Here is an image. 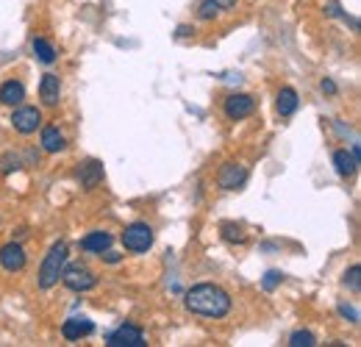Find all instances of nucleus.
<instances>
[{"label": "nucleus", "mask_w": 361, "mask_h": 347, "mask_svg": "<svg viewBox=\"0 0 361 347\" xmlns=\"http://www.w3.org/2000/svg\"><path fill=\"white\" fill-rule=\"evenodd\" d=\"M186 308L192 314H200V317H212V319H220L231 311V295H228L223 286L217 284H197L186 292L183 298Z\"/></svg>", "instance_id": "f257e3e1"}, {"label": "nucleus", "mask_w": 361, "mask_h": 347, "mask_svg": "<svg viewBox=\"0 0 361 347\" xmlns=\"http://www.w3.org/2000/svg\"><path fill=\"white\" fill-rule=\"evenodd\" d=\"M67 256H70L67 242H53L50 245V250L45 253V261L39 267V278H37V284H39L42 292L53 289L61 281V269L67 267Z\"/></svg>", "instance_id": "f03ea898"}, {"label": "nucleus", "mask_w": 361, "mask_h": 347, "mask_svg": "<svg viewBox=\"0 0 361 347\" xmlns=\"http://www.w3.org/2000/svg\"><path fill=\"white\" fill-rule=\"evenodd\" d=\"M153 239H156V233L147 222H131L123 231V245L128 253H147L153 248Z\"/></svg>", "instance_id": "7ed1b4c3"}, {"label": "nucleus", "mask_w": 361, "mask_h": 347, "mask_svg": "<svg viewBox=\"0 0 361 347\" xmlns=\"http://www.w3.org/2000/svg\"><path fill=\"white\" fill-rule=\"evenodd\" d=\"M61 284L70 292H90L97 286V275L84 264H70V267L61 269Z\"/></svg>", "instance_id": "20e7f679"}, {"label": "nucleus", "mask_w": 361, "mask_h": 347, "mask_svg": "<svg viewBox=\"0 0 361 347\" xmlns=\"http://www.w3.org/2000/svg\"><path fill=\"white\" fill-rule=\"evenodd\" d=\"M11 126L17 133H34V130L42 126V111L37 106H14V114H11Z\"/></svg>", "instance_id": "39448f33"}, {"label": "nucleus", "mask_w": 361, "mask_h": 347, "mask_svg": "<svg viewBox=\"0 0 361 347\" xmlns=\"http://www.w3.org/2000/svg\"><path fill=\"white\" fill-rule=\"evenodd\" d=\"M106 345L109 347H145V331L139 328V325H131V322H126V325H120L117 331H111L109 336H106Z\"/></svg>", "instance_id": "423d86ee"}, {"label": "nucleus", "mask_w": 361, "mask_h": 347, "mask_svg": "<svg viewBox=\"0 0 361 347\" xmlns=\"http://www.w3.org/2000/svg\"><path fill=\"white\" fill-rule=\"evenodd\" d=\"M226 117L228 120H245V117H250L253 111H256V100L250 97V95H245V92H233V95H228L226 97Z\"/></svg>", "instance_id": "0eeeda50"}, {"label": "nucleus", "mask_w": 361, "mask_h": 347, "mask_svg": "<svg viewBox=\"0 0 361 347\" xmlns=\"http://www.w3.org/2000/svg\"><path fill=\"white\" fill-rule=\"evenodd\" d=\"M25 250H23V245L20 242H8V245H3L0 248V267L6 269V272H20V269H25Z\"/></svg>", "instance_id": "6e6552de"}, {"label": "nucleus", "mask_w": 361, "mask_h": 347, "mask_svg": "<svg viewBox=\"0 0 361 347\" xmlns=\"http://www.w3.org/2000/svg\"><path fill=\"white\" fill-rule=\"evenodd\" d=\"M94 334V322L87 319V317H70V319H64V325H61V336L67 339V342H81L84 336H90Z\"/></svg>", "instance_id": "1a4fd4ad"}, {"label": "nucleus", "mask_w": 361, "mask_h": 347, "mask_svg": "<svg viewBox=\"0 0 361 347\" xmlns=\"http://www.w3.org/2000/svg\"><path fill=\"white\" fill-rule=\"evenodd\" d=\"M245 181H247V170H245L242 164H233V162H228L226 167L220 170V175H217L220 189H228V192L242 189V186H245Z\"/></svg>", "instance_id": "9d476101"}, {"label": "nucleus", "mask_w": 361, "mask_h": 347, "mask_svg": "<svg viewBox=\"0 0 361 347\" xmlns=\"http://www.w3.org/2000/svg\"><path fill=\"white\" fill-rule=\"evenodd\" d=\"M111 242H114V236H111L109 231H92V233H87V236L81 239V250H84V253L100 256L103 250L111 248Z\"/></svg>", "instance_id": "9b49d317"}, {"label": "nucleus", "mask_w": 361, "mask_h": 347, "mask_svg": "<svg viewBox=\"0 0 361 347\" xmlns=\"http://www.w3.org/2000/svg\"><path fill=\"white\" fill-rule=\"evenodd\" d=\"M78 181H81V186H84L87 192L97 189V186H100V181H103V164H100V162H94V159L84 162V164H81V170H78Z\"/></svg>", "instance_id": "f8f14e48"}, {"label": "nucleus", "mask_w": 361, "mask_h": 347, "mask_svg": "<svg viewBox=\"0 0 361 347\" xmlns=\"http://www.w3.org/2000/svg\"><path fill=\"white\" fill-rule=\"evenodd\" d=\"M39 97H42L45 106H56L61 100V81H59V75H53V73L42 75V81H39Z\"/></svg>", "instance_id": "ddd939ff"}, {"label": "nucleus", "mask_w": 361, "mask_h": 347, "mask_svg": "<svg viewBox=\"0 0 361 347\" xmlns=\"http://www.w3.org/2000/svg\"><path fill=\"white\" fill-rule=\"evenodd\" d=\"M25 100V87L20 84V81H3L0 84V103L3 106H20Z\"/></svg>", "instance_id": "4468645a"}, {"label": "nucleus", "mask_w": 361, "mask_h": 347, "mask_svg": "<svg viewBox=\"0 0 361 347\" xmlns=\"http://www.w3.org/2000/svg\"><path fill=\"white\" fill-rule=\"evenodd\" d=\"M298 103H300V97H298V92L292 87H283L278 92V100H275V109H278V114L281 117H292L295 111H298Z\"/></svg>", "instance_id": "2eb2a0df"}, {"label": "nucleus", "mask_w": 361, "mask_h": 347, "mask_svg": "<svg viewBox=\"0 0 361 347\" xmlns=\"http://www.w3.org/2000/svg\"><path fill=\"white\" fill-rule=\"evenodd\" d=\"M42 150L45 153H61L64 147H67V139H64V133L56 128V126H47V128H42Z\"/></svg>", "instance_id": "dca6fc26"}, {"label": "nucleus", "mask_w": 361, "mask_h": 347, "mask_svg": "<svg viewBox=\"0 0 361 347\" xmlns=\"http://www.w3.org/2000/svg\"><path fill=\"white\" fill-rule=\"evenodd\" d=\"M334 167H336V173L342 175V178H350L359 170V159L353 153H348V150H336L334 153Z\"/></svg>", "instance_id": "f3484780"}, {"label": "nucleus", "mask_w": 361, "mask_h": 347, "mask_svg": "<svg viewBox=\"0 0 361 347\" xmlns=\"http://www.w3.org/2000/svg\"><path fill=\"white\" fill-rule=\"evenodd\" d=\"M31 47H34V56H37V61H42V64H53V61L59 59L56 47L47 42V39H42V37H34Z\"/></svg>", "instance_id": "a211bd4d"}, {"label": "nucleus", "mask_w": 361, "mask_h": 347, "mask_svg": "<svg viewBox=\"0 0 361 347\" xmlns=\"http://www.w3.org/2000/svg\"><path fill=\"white\" fill-rule=\"evenodd\" d=\"M317 345V336L312 331H295L292 336H289V347H314Z\"/></svg>", "instance_id": "6ab92c4d"}, {"label": "nucleus", "mask_w": 361, "mask_h": 347, "mask_svg": "<svg viewBox=\"0 0 361 347\" xmlns=\"http://www.w3.org/2000/svg\"><path fill=\"white\" fill-rule=\"evenodd\" d=\"M223 239H226V242H239V245H242V242L247 239V233L242 231V225L226 222V225H223Z\"/></svg>", "instance_id": "aec40b11"}, {"label": "nucleus", "mask_w": 361, "mask_h": 347, "mask_svg": "<svg viewBox=\"0 0 361 347\" xmlns=\"http://www.w3.org/2000/svg\"><path fill=\"white\" fill-rule=\"evenodd\" d=\"M281 284H283V272L281 269H267L264 278H262V289L264 292H275Z\"/></svg>", "instance_id": "412c9836"}, {"label": "nucleus", "mask_w": 361, "mask_h": 347, "mask_svg": "<svg viewBox=\"0 0 361 347\" xmlns=\"http://www.w3.org/2000/svg\"><path fill=\"white\" fill-rule=\"evenodd\" d=\"M359 272H361L359 264H353V267L345 272V286H350V292H353V295H359L361 292V275Z\"/></svg>", "instance_id": "4be33fe9"}, {"label": "nucleus", "mask_w": 361, "mask_h": 347, "mask_svg": "<svg viewBox=\"0 0 361 347\" xmlns=\"http://www.w3.org/2000/svg\"><path fill=\"white\" fill-rule=\"evenodd\" d=\"M217 14H220V8H217L214 0H203L200 8H197V17H200V20H214Z\"/></svg>", "instance_id": "5701e85b"}, {"label": "nucleus", "mask_w": 361, "mask_h": 347, "mask_svg": "<svg viewBox=\"0 0 361 347\" xmlns=\"http://www.w3.org/2000/svg\"><path fill=\"white\" fill-rule=\"evenodd\" d=\"M339 314L345 317V319H350L353 325H359V308L356 305H348V303H339Z\"/></svg>", "instance_id": "b1692460"}, {"label": "nucleus", "mask_w": 361, "mask_h": 347, "mask_svg": "<svg viewBox=\"0 0 361 347\" xmlns=\"http://www.w3.org/2000/svg\"><path fill=\"white\" fill-rule=\"evenodd\" d=\"M319 89H322V92H325L328 97H334V95L339 92V89H336V84H334L331 78H322V84H319Z\"/></svg>", "instance_id": "393cba45"}, {"label": "nucleus", "mask_w": 361, "mask_h": 347, "mask_svg": "<svg viewBox=\"0 0 361 347\" xmlns=\"http://www.w3.org/2000/svg\"><path fill=\"white\" fill-rule=\"evenodd\" d=\"M214 3H217V8H220V11H228V8H233V6H236V0H214Z\"/></svg>", "instance_id": "a878e982"}, {"label": "nucleus", "mask_w": 361, "mask_h": 347, "mask_svg": "<svg viewBox=\"0 0 361 347\" xmlns=\"http://www.w3.org/2000/svg\"><path fill=\"white\" fill-rule=\"evenodd\" d=\"M189 34H192V28H189V25H180V28H178V37H180V39H183V37H189Z\"/></svg>", "instance_id": "bb28decb"}]
</instances>
